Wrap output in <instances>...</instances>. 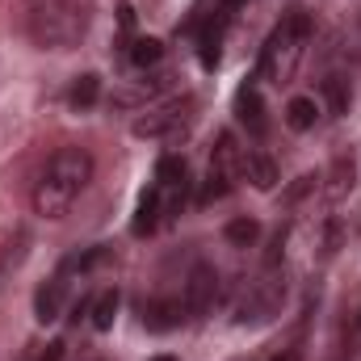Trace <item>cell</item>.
Returning <instances> with one entry per match:
<instances>
[{"label": "cell", "instance_id": "6", "mask_svg": "<svg viewBox=\"0 0 361 361\" xmlns=\"http://www.w3.org/2000/svg\"><path fill=\"white\" fill-rule=\"evenodd\" d=\"M219 298V269L214 265H193L185 277V319H202Z\"/></svg>", "mask_w": 361, "mask_h": 361}, {"label": "cell", "instance_id": "28", "mask_svg": "<svg viewBox=\"0 0 361 361\" xmlns=\"http://www.w3.org/2000/svg\"><path fill=\"white\" fill-rule=\"evenodd\" d=\"M30 4H47V0H30Z\"/></svg>", "mask_w": 361, "mask_h": 361}, {"label": "cell", "instance_id": "11", "mask_svg": "<svg viewBox=\"0 0 361 361\" xmlns=\"http://www.w3.org/2000/svg\"><path fill=\"white\" fill-rule=\"evenodd\" d=\"M160 219H164V202H160V189L152 185V189H143V197H139V206H135L130 231H135V235H152V231L160 227Z\"/></svg>", "mask_w": 361, "mask_h": 361}, {"label": "cell", "instance_id": "9", "mask_svg": "<svg viewBox=\"0 0 361 361\" xmlns=\"http://www.w3.org/2000/svg\"><path fill=\"white\" fill-rule=\"evenodd\" d=\"M235 118L248 126V135H265V101H261V92L257 85H244V89L235 92Z\"/></svg>", "mask_w": 361, "mask_h": 361}, {"label": "cell", "instance_id": "1", "mask_svg": "<svg viewBox=\"0 0 361 361\" xmlns=\"http://www.w3.org/2000/svg\"><path fill=\"white\" fill-rule=\"evenodd\" d=\"M92 180V156L85 147H59L51 160H47V169H42V177L34 185V193H30V202H34V214H42V219H63L72 206H76V197L89 189Z\"/></svg>", "mask_w": 361, "mask_h": 361}, {"label": "cell", "instance_id": "12", "mask_svg": "<svg viewBox=\"0 0 361 361\" xmlns=\"http://www.w3.org/2000/svg\"><path fill=\"white\" fill-rule=\"evenodd\" d=\"M210 169L214 173H223L227 180H235L244 173V156H240V147H235V135L231 130H223L219 135V147H214V156H210Z\"/></svg>", "mask_w": 361, "mask_h": 361}, {"label": "cell", "instance_id": "19", "mask_svg": "<svg viewBox=\"0 0 361 361\" xmlns=\"http://www.w3.org/2000/svg\"><path fill=\"white\" fill-rule=\"evenodd\" d=\"M164 59V42L160 38H135L130 42V63L135 68H156Z\"/></svg>", "mask_w": 361, "mask_h": 361}, {"label": "cell", "instance_id": "27", "mask_svg": "<svg viewBox=\"0 0 361 361\" xmlns=\"http://www.w3.org/2000/svg\"><path fill=\"white\" fill-rule=\"evenodd\" d=\"M152 361H177V357H169V353H160V357H152Z\"/></svg>", "mask_w": 361, "mask_h": 361}, {"label": "cell", "instance_id": "10", "mask_svg": "<svg viewBox=\"0 0 361 361\" xmlns=\"http://www.w3.org/2000/svg\"><path fill=\"white\" fill-rule=\"evenodd\" d=\"M180 319H185V302L180 298H152V302H143V324L152 332H169V328H177Z\"/></svg>", "mask_w": 361, "mask_h": 361}, {"label": "cell", "instance_id": "25", "mask_svg": "<svg viewBox=\"0 0 361 361\" xmlns=\"http://www.w3.org/2000/svg\"><path fill=\"white\" fill-rule=\"evenodd\" d=\"M273 361H302V353H298V349H286V353H277Z\"/></svg>", "mask_w": 361, "mask_h": 361}, {"label": "cell", "instance_id": "15", "mask_svg": "<svg viewBox=\"0 0 361 361\" xmlns=\"http://www.w3.org/2000/svg\"><path fill=\"white\" fill-rule=\"evenodd\" d=\"M97 97H101V76H97V72H85V76L72 80V89H68V105H72V109H92Z\"/></svg>", "mask_w": 361, "mask_h": 361}, {"label": "cell", "instance_id": "17", "mask_svg": "<svg viewBox=\"0 0 361 361\" xmlns=\"http://www.w3.org/2000/svg\"><path fill=\"white\" fill-rule=\"evenodd\" d=\"M223 235H227V244H231V248H252V244L261 240V223L244 214V219H231V223L223 227Z\"/></svg>", "mask_w": 361, "mask_h": 361}, {"label": "cell", "instance_id": "29", "mask_svg": "<svg viewBox=\"0 0 361 361\" xmlns=\"http://www.w3.org/2000/svg\"><path fill=\"white\" fill-rule=\"evenodd\" d=\"M357 324H361V315H357Z\"/></svg>", "mask_w": 361, "mask_h": 361}, {"label": "cell", "instance_id": "8", "mask_svg": "<svg viewBox=\"0 0 361 361\" xmlns=\"http://www.w3.org/2000/svg\"><path fill=\"white\" fill-rule=\"evenodd\" d=\"M63 298H68V269H59L38 294H34V319H38V324H55L59 311H63Z\"/></svg>", "mask_w": 361, "mask_h": 361}, {"label": "cell", "instance_id": "5", "mask_svg": "<svg viewBox=\"0 0 361 361\" xmlns=\"http://www.w3.org/2000/svg\"><path fill=\"white\" fill-rule=\"evenodd\" d=\"M193 105H197L193 97H173V101H164V105H152V109L135 122V139H164V135L180 130V126L189 122Z\"/></svg>", "mask_w": 361, "mask_h": 361}, {"label": "cell", "instance_id": "13", "mask_svg": "<svg viewBox=\"0 0 361 361\" xmlns=\"http://www.w3.org/2000/svg\"><path fill=\"white\" fill-rule=\"evenodd\" d=\"M315 118H319V101L315 97H290V105H286V126L290 130H311L315 126Z\"/></svg>", "mask_w": 361, "mask_h": 361}, {"label": "cell", "instance_id": "18", "mask_svg": "<svg viewBox=\"0 0 361 361\" xmlns=\"http://www.w3.org/2000/svg\"><path fill=\"white\" fill-rule=\"evenodd\" d=\"M89 315H92V328H97V332H109V328H114V315H118V290L97 294Z\"/></svg>", "mask_w": 361, "mask_h": 361}, {"label": "cell", "instance_id": "2", "mask_svg": "<svg viewBox=\"0 0 361 361\" xmlns=\"http://www.w3.org/2000/svg\"><path fill=\"white\" fill-rule=\"evenodd\" d=\"M25 30H30L34 47H42V51H72L89 30V4H76V0L34 4Z\"/></svg>", "mask_w": 361, "mask_h": 361}, {"label": "cell", "instance_id": "24", "mask_svg": "<svg viewBox=\"0 0 361 361\" xmlns=\"http://www.w3.org/2000/svg\"><path fill=\"white\" fill-rule=\"evenodd\" d=\"M63 353H68V345H63V341H51V345L38 353V361H63Z\"/></svg>", "mask_w": 361, "mask_h": 361}, {"label": "cell", "instance_id": "3", "mask_svg": "<svg viewBox=\"0 0 361 361\" xmlns=\"http://www.w3.org/2000/svg\"><path fill=\"white\" fill-rule=\"evenodd\" d=\"M311 38V17L302 8L286 13L281 25L269 34V42L261 47V76L273 85H286L298 68V55H302V42Z\"/></svg>", "mask_w": 361, "mask_h": 361}, {"label": "cell", "instance_id": "14", "mask_svg": "<svg viewBox=\"0 0 361 361\" xmlns=\"http://www.w3.org/2000/svg\"><path fill=\"white\" fill-rule=\"evenodd\" d=\"M244 173H248V180H252L261 193H269L273 185H277V164H273L265 152H248V156H244Z\"/></svg>", "mask_w": 361, "mask_h": 361}, {"label": "cell", "instance_id": "22", "mask_svg": "<svg viewBox=\"0 0 361 361\" xmlns=\"http://www.w3.org/2000/svg\"><path fill=\"white\" fill-rule=\"evenodd\" d=\"M315 185H319V177H311V173H307V177H298L290 189H286V202H290V206H294V202H302V197H307Z\"/></svg>", "mask_w": 361, "mask_h": 361}, {"label": "cell", "instance_id": "4", "mask_svg": "<svg viewBox=\"0 0 361 361\" xmlns=\"http://www.w3.org/2000/svg\"><path fill=\"white\" fill-rule=\"evenodd\" d=\"M281 298H286V281L277 269H265L252 286H244L240 294V307H235V324H265L281 311Z\"/></svg>", "mask_w": 361, "mask_h": 361}, {"label": "cell", "instance_id": "23", "mask_svg": "<svg viewBox=\"0 0 361 361\" xmlns=\"http://www.w3.org/2000/svg\"><path fill=\"white\" fill-rule=\"evenodd\" d=\"M336 248H341V223H336V219H332V223H328V231H324V252H328V257H332V252H336Z\"/></svg>", "mask_w": 361, "mask_h": 361}, {"label": "cell", "instance_id": "26", "mask_svg": "<svg viewBox=\"0 0 361 361\" xmlns=\"http://www.w3.org/2000/svg\"><path fill=\"white\" fill-rule=\"evenodd\" d=\"M235 4H240V0H219V8H223V13H227V8H235Z\"/></svg>", "mask_w": 361, "mask_h": 361}, {"label": "cell", "instance_id": "7", "mask_svg": "<svg viewBox=\"0 0 361 361\" xmlns=\"http://www.w3.org/2000/svg\"><path fill=\"white\" fill-rule=\"evenodd\" d=\"M156 189H160V202H164V219L180 214V206L189 197V169H185V160L164 156L160 169H156Z\"/></svg>", "mask_w": 361, "mask_h": 361}, {"label": "cell", "instance_id": "16", "mask_svg": "<svg viewBox=\"0 0 361 361\" xmlns=\"http://www.w3.org/2000/svg\"><path fill=\"white\" fill-rule=\"evenodd\" d=\"M353 189V156H336L328 173V202H341Z\"/></svg>", "mask_w": 361, "mask_h": 361}, {"label": "cell", "instance_id": "20", "mask_svg": "<svg viewBox=\"0 0 361 361\" xmlns=\"http://www.w3.org/2000/svg\"><path fill=\"white\" fill-rule=\"evenodd\" d=\"M349 97H353V92H349V80H345V76H328V80H324V101H328V109H332L336 118L349 114Z\"/></svg>", "mask_w": 361, "mask_h": 361}, {"label": "cell", "instance_id": "21", "mask_svg": "<svg viewBox=\"0 0 361 361\" xmlns=\"http://www.w3.org/2000/svg\"><path fill=\"white\" fill-rule=\"evenodd\" d=\"M231 189H235V180H227L223 173L210 169V173H206V185H202V193H197V202H219V197H227Z\"/></svg>", "mask_w": 361, "mask_h": 361}]
</instances>
